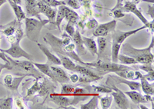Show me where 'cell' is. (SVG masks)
<instances>
[{"label":"cell","mask_w":154,"mask_h":109,"mask_svg":"<svg viewBox=\"0 0 154 109\" xmlns=\"http://www.w3.org/2000/svg\"><path fill=\"white\" fill-rule=\"evenodd\" d=\"M154 46V39H152L150 45L146 49H138L133 47L129 43H125L121 46V49L123 54L135 58L137 62L140 64H152L153 62L154 55L151 52V49Z\"/></svg>","instance_id":"obj_1"},{"label":"cell","mask_w":154,"mask_h":109,"mask_svg":"<svg viewBox=\"0 0 154 109\" xmlns=\"http://www.w3.org/2000/svg\"><path fill=\"white\" fill-rule=\"evenodd\" d=\"M49 22L48 19H38L32 17H26L25 19L26 34L29 39L32 42H37L40 35L42 28Z\"/></svg>","instance_id":"obj_2"},{"label":"cell","mask_w":154,"mask_h":109,"mask_svg":"<svg viewBox=\"0 0 154 109\" xmlns=\"http://www.w3.org/2000/svg\"><path fill=\"white\" fill-rule=\"evenodd\" d=\"M7 57V59L9 60L10 63L12 65V69L14 67L18 68V69L22 72H25L26 74L29 76L35 78H42V75L36 68H35L33 62L32 61H17V60H13L12 58Z\"/></svg>","instance_id":"obj_3"},{"label":"cell","mask_w":154,"mask_h":109,"mask_svg":"<svg viewBox=\"0 0 154 109\" xmlns=\"http://www.w3.org/2000/svg\"><path fill=\"white\" fill-rule=\"evenodd\" d=\"M137 4L135 3L134 2H130V1H126L124 4H123V6L120 7L121 10L123 11V13H131L139 18V19L143 23V25L147 27V28H149L152 32H153V19L152 22H149L145 18V16L143 15V13L138 9L137 6Z\"/></svg>","instance_id":"obj_4"},{"label":"cell","mask_w":154,"mask_h":109,"mask_svg":"<svg viewBox=\"0 0 154 109\" xmlns=\"http://www.w3.org/2000/svg\"><path fill=\"white\" fill-rule=\"evenodd\" d=\"M20 41L17 40L15 42L11 44V47L8 49H0L2 52L5 54H8L10 55L12 58H26V59L29 60V61H32V57L30 54L23 50L22 47L20 46Z\"/></svg>","instance_id":"obj_5"},{"label":"cell","mask_w":154,"mask_h":109,"mask_svg":"<svg viewBox=\"0 0 154 109\" xmlns=\"http://www.w3.org/2000/svg\"><path fill=\"white\" fill-rule=\"evenodd\" d=\"M116 26V21L112 20L109 22L98 25L93 32V36L96 37H106L111 32H114Z\"/></svg>","instance_id":"obj_6"},{"label":"cell","mask_w":154,"mask_h":109,"mask_svg":"<svg viewBox=\"0 0 154 109\" xmlns=\"http://www.w3.org/2000/svg\"><path fill=\"white\" fill-rule=\"evenodd\" d=\"M146 28H147V27L146 25H143L140 28H136V29L131 30V31H128V32H122V31H116L115 30L114 32H112V42L116 43V44L122 45L127 38L134 35L137 32H140L141 30L146 29Z\"/></svg>","instance_id":"obj_7"},{"label":"cell","mask_w":154,"mask_h":109,"mask_svg":"<svg viewBox=\"0 0 154 109\" xmlns=\"http://www.w3.org/2000/svg\"><path fill=\"white\" fill-rule=\"evenodd\" d=\"M110 88H112V92H111L112 97L114 98L116 104L117 105L118 108L122 109H126L129 108V102L126 98V95H125L124 92L118 89L113 84H110Z\"/></svg>","instance_id":"obj_8"},{"label":"cell","mask_w":154,"mask_h":109,"mask_svg":"<svg viewBox=\"0 0 154 109\" xmlns=\"http://www.w3.org/2000/svg\"><path fill=\"white\" fill-rule=\"evenodd\" d=\"M38 6L40 13H42L45 16H47L48 20L51 24H54L56 22V14H57V9L53 7H50L40 0H38Z\"/></svg>","instance_id":"obj_9"},{"label":"cell","mask_w":154,"mask_h":109,"mask_svg":"<svg viewBox=\"0 0 154 109\" xmlns=\"http://www.w3.org/2000/svg\"><path fill=\"white\" fill-rule=\"evenodd\" d=\"M27 75H21L19 77H12V75H6L4 77V84L10 91L16 92L18 93V88L23 79Z\"/></svg>","instance_id":"obj_10"},{"label":"cell","mask_w":154,"mask_h":109,"mask_svg":"<svg viewBox=\"0 0 154 109\" xmlns=\"http://www.w3.org/2000/svg\"><path fill=\"white\" fill-rule=\"evenodd\" d=\"M25 6L27 17H36L38 19H41L38 0H25Z\"/></svg>","instance_id":"obj_11"},{"label":"cell","mask_w":154,"mask_h":109,"mask_svg":"<svg viewBox=\"0 0 154 109\" xmlns=\"http://www.w3.org/2000/svg\"><path fill=\"white\" fill-rule=\"evenodd\" d=\"M37 46L40 49L41 51L43 52V54H45L47 58V64H49V65H61V61H60V58L57 56H56L55 54H53V53L51 52L48 48L46 46H44L42 44H39L37 42Z\"/></svg>","instance_id":"obj_12"},{"label":"cell","mask_w":154,"mask_h":109,"mask_svg":"<svg viewBox=\"0 0 154 109\" xmlns=\"http://www.w3.org/2000/svg\"><path fill=\"white\" fill-rule=\"evenodd\" d=\"M51 70L53 72V75L55 76V79L56 81H59L60 83L64 84L69 81V77L66 74V72L63 70V69L57 66H55L54 65H50Z\"/></svg>","instance_id":"obj_13"},{"label":"cell","mask_w":154,"mask_h":109,"mask_svg":"<svg viewBox=\"0 0 154 109\" xmlns=\"http://www.w3.org/2000/svg\"><path fill=\"white\" fill-rule=\"evenodd\" d=\"M90 69L91 68H89V66H87V65H82H82H76L75 68V72H77V73L82 75L83 76L89 78L90 79L93 80V81L100 79L101 78L97 75L96 73H94Z\"/></svg>","instance_id":"obj_14"},{"label":"cell","mask_w":154,"mask_h":109,"mask_svg":"<svg viewBox=\"0 0 154 109\" xmlns=\"http://www.w3.org/2000/svg\"><path fill=\"white\" fill-rule=\"evenodd\" d=\"M49 98H50L52 102H53L57 105H59L61 108H67V106L72 105V102L68 98L63 96V95L51 93L50 95H49Z\"/></svg>","instance_id":"obj_15"},{"label":"cell","mask_w":154,"mask_h":109,"mask_svg":"<svg viewBox=\"0 0 154 109\" xmlns=\"http://www.w3.org/2000/svg\"><path fill=\"white\" fill-rule=\"evenodd\" d=\"M111 79H112V81L116 83H123V84H127L128 86L130 87V89L133 90V91H137V90H140L141 88V85H140V83L137 82V81H134L133 80H128L126 78H118L115 77V76H109Z\"/></svg>","instance_id":"obj_16"},{"label":"cell","mask_w":154,"mask_h":109,"mask_svg":"<svg viewBox=\"0 0 154 109\" xmlns=\"http://www.w3.org/2000/svg\"><path fill=\"white\" fill-rule=\"evenodd\" d=\"M19 23H21V22H19L17 19L13 20V21L9 22L7 25H2V26L0 27V31L6 37L10 36V35H13L15 33L16 28H17Z\"/></svg>","instance_id":"obj_17"},{"label":"cell","mask_w":154,"mask_h":109,"mask_svg":"<svg viewBox=\"0 0 154 109\" xmlns=\"http://www.w3.org/2000/svg\"><path fill=\"white\" fill-rule=\"evenodd\" d=\"M72 40L75 42V46L77 47V52L79 54H86V51L85 49V47L83 46V42H82V36L78 30H75V33L72 36Z\"/></svg>","instance_id":"obj_18"},{"label":"cell","mask_w":154,"mask_h":109,"mask_svg":"<svg viewBox=\"0 0 154 109\" xmlns=\"http://www.w3.org/2000/svg\"><path fill=\"white\" fill-rule=\"evenodd\" d=\"M35 67L38 69L39 72L43 75H46V76H48L49 78H50L53 81H56V79H55V76L53 75V72H52L50 68V65L49 64H40V63H35L33 62Z\"/></svg>","instance_id":"obj_19"},{"label":"cell","mask_w":154,"mask_h":109,"mask_svg":"<svg viewBox=\"0 0 154 109\" xmlns=\"http://www.w3.org/2000/svg\"><path fill=\"white\" fill-rule=\"evenodd\" d=\"M82 39L83 45H85V46L87 48L90 53L93 55H97L98 49H97V46H96V43L94 39L93 38H87L85 37V36H82Z\"/></svg>","instance_id":"obj_20"},{"label":"cell","mask_w":154,"mask_h":109,"mask_svg":"<svg viewBox=\"0 0 154 109\" xmlns=\"http://www.w3.org/2000/svg\"><path fill=\"white\" fill-rule=\"evenodd\" d=\"M124 93L125 95L130 97V99H131L132 102L135 103V104L139 105L141 104V103H146V102H148L146 99L145 96H143V95L139 93V92H136V91L132 90L131 92H126Z\"/></svg>","instance_id":"obj_21"},{"label":"cell","mask_w":154,"mask_h":109,"mask_svg":"<svg viewBox=\"0 0 154 109\" xmlns=\"http://www.w3.org/2000/svg\"><path fill=\"white\" fill-rule=\"evenodd\" d=\"M7 2H9V5H11L12 10L14 12L15 15L16 16V19L19 22H22V20L25 19L26 18V16L25 14V13L23 12V9H22V6L20 5H18V4L15 3L11 0H7Z\"/></svg>","instance_id":"obj_22"},{"label":"cell","mask_w":154,"mask_h":109,"mask_svg":"<svg viewBox=\"0 0 154 109\" xmlns=\"http://www.w3.org/2000/svg\"><path fill=\"white\" fill-rule=\"evenodd\" d=\"M57 54L60 56V59L61 61V65H63V67L65 68V69H68V70L75 72V68L76 65L72 62L69 57L66 56V55H64V54Z\"/></svg>","instance_id":"obj_23"},{"label":"cell","mask_w":154,"mask_h":109,"mask_svg":"<svg viewBox=\"0 0 154 109\" xmlns=\"http://www.w3.org/2000/svg\"><path fill=\"white\" fill-rule=\"evenodd\" d=\"M140 85H141V88H142L143 91L145 93V95H149L152 96L154 93V89H153V84L151 85L149 83V81H147L146 79H145L143 77H142L140 78Z\"/></svg>","instance_id":"obj_24"},{"label":"cell","mask_w":154,"mask_h":109,"mask_svg":"<svg viewBox=\"0 0 154 109\" xmlns=\"http://www.w3.org/2000/svg\"><path fill=\"white\" fill-rule=\"evenodd\" d=\"M118 62H120L122 65H136L138 62L135 58H132L130 56H128L126 54H119L118 55Z\"/></svg>","instance_id":"obj_25"},{"label":"cell","mask_w":154,"mask_h":109,"mask_svg":"<svg viewBox=\"0 0 154 109\" xmlns=\"http://www.w3.org/2000/svg\"><path fill=\"white\" fill-rule=\"evenodd\" d=\"M98 99L99 95H94V96L91 99L88 103L82 105L80 107L81 109H96L98 108Z\"/></svg>","instance_id":"obj_26"},{"label":"cell","mask_w":154,"mask_h":109,"mask_svg":"<svg viewBox=\"0 0 154 109\" xmlns=\"http://www.w3.org/2000/svg\"><path fill=\"white\" fill-rule=\"evenodd\" d=\"M122 45L116 44L112 42V49H111V57H112V62L117 63L118 62V55L119 54V50Z\"/></svg>","instance_id":"obj_27"},{"label":"cell","mask_w":154,"mask_h":109,"mask_svg":"<svg viewBox=\"0 0 154 109\" xmlns=\"http://www.w3.org/2000/svg\"><path fill=\"white\" fill-rule=\"evenodd\" d=\"M97 43H98V54L97 55L100 56L106 49L107 40L105 37H97Z\"/></svg>","instance_id":"obj_28"},{"label":"cell","mask_w":154,"mask_h":109,"mask_svg":"<svg viewBox=\"0 0 154 109\" xmlns=\"http://www.w3.org/2000/svg\"><path fill=\"white\" fill-rule=\"evenodd\" d=\"M12 101L11 97L0 99V109H12Z\"/></svg>","instance_id":"obj_29"},{"label":"cell","mask_w":154,"mask_h":109,"mask_svg":"<svg viewBox=\"0 0 154 109\" xmlns=\"http://www.w3.org/2000/svg\"><path fill=\"white\" fill-rule=\"evenodd\" d=\"M39 86H40V83L38 82V78H35V83H34V84L31 88L28 89L26 96H32V95H33L35 93H37L38 89H39Z\"/></svg>","instance_id":"obj_30"},{"label":"cell","mask_w":154,"mask_h":109,"mask_svg":"<svg viewBox=\"0 0 154 109\" xmlns=\"http://www.w3.org/2000/svg\"><path fill=\"white\" fill-rule=\"evenodd\" d=\"M101 100V105L103 109H107L110 107L112 102V96H106L100 99Z\"/></svg>","instance_id":"obj_31"},{"label":"cell","mask_w":154,"mask_h":109,"mask_svg":"<svg viewBox=\"0 0 154 109\" xmlns=\"http://www.w3.org/2000/svg\"><path fill=\"white\" fill-rule=\"evenodd\" d=\"M75 87L72 85H69V84H63L62 87L61 93L62 95H71L74 92Z\"/></svg>","instance_id":"obj_32"},{"label":"cell","mask_w":154,"mask_h":109,"mask_svg":"<svg viewBox=\"0 0 154 109\" xmlns=\"http://www.w3.org/2000/svg\"><path fill=\"white\" fill-rule=\"evenodd\" d=\"M64 2L66 5H68L74 9H79L81 7V4L79 0H64Z\"/></svg>","instance_id":"obj_33"},{"label":"cell","mask_w":154,"mask_h":109,"mask_svg":"<svg viewBox=\"0 0 154 109\" xmlns=\"http://www.w3.org/2000/svg\"><path fill=\"white\" fill-rule=\"evenodd\" d=\"M92 87L93 88L94 91L99 92V93H111L112 92L111 88H106V87L103 86H95V85H93Z\"/></svg>","instance_id":"obj_34"},{"label":"cell","mask_w":154,"mask_h":109,"mask_svg":"<svg viewBox=\"0 0 154 109\" xmlns=\"http://www.w3.org/2000/svg\"><path fill=\"white\" fill-rule=\"evenodd\" d=\"M65 30H66V33L69 35L70 37H72L75 32V27H74L73 23L68 22L67 25H66L65 27Z\"/></svg>","instance_id":"obj_35"},{"label":"cell","mask_w":154,"mask_h":109,"mask_svg":"<svg viewBox=\"0 0 154 109\" xmlns=\"http://www.w3.org/2000/svg\"><path fill=\"white\" fill-rule=\"evenodd\" d=\"M98 22L96 21V19H90L89 21H88L85 25L86 26V28H89V29H93V28H96V27L98 26Z\"/></svg>","instance_id":"obj_36"},{"label":"cell","mask_w":154,"mask_h":109,"mask_svg":"<svg viewBox=\"0 0 154 109\" xmlns=\"http://www.w3.org/2000/svg\"><path fill=\"white\" fill-rule=\"evenodd\" d=\"M139 69L145 71L147 73L153 72V67L151 65V64H142V65H139Z\"/></svg>","instance_id":"obj_37"},{"label":"cell","mask_w":154,"mask_h":109,"mask_svg":"<svg viewBox=\"0 0 154 109\" xmlns=\"http://www.w3.org/2000/svg\"><path fill=\"white\" fill-rule=\"evenodd\" d=\"M112 12L113 13V16L115 18H122L124 16V13L121 10L120 8L112 9Z\"/></svg>","instance_id":"obj_38"},{"label":"cell","mask_w":154,"mask_h":109,"mask_svg":"<svg viewBox=\"0 0 154 109\" xmlns=\"http://www.w3.org/2000/svg\"><path fill=\"white\" fill-rule=\"evenodd\" d=\"M9 69V70H12V64L10 63V62H5V64L0 63V75H1V72H2V69Z\"/></svg>","instance_id":"obj_39"},{"label":"cell","mask_w":154,"mask_h":109,"mask_svg":"<svg viewBox=\"0 0 154 109\" xmlns=\"http://www.w3.org/2000/svg\"><path fill=\"white\" fill-rule=\"evenodd\" d=\"M92 1L93 0H79V2H80L81 5H83V7L85 8V9H89V7H90V2Z\"/></svg>","instance_id":"obj_40"},{"label":"cell","mask_w":154,"mask_h":109,"mask_svg":"<svg viewBox=\"0 0 154 109\" xmlns=\"http://www.w3.org/2000/svg\"><path fill=\"white\" fill-rule=\"evenodd\" d=\"M143 77L145 79H146L148 81H152V82H153V72H148V74L146 75H143Z\"/></svg>","instance_id":"obj_41"},{"label":"cell","mask_w":154,"mask_h":109,"mask_svg":"<svg viewBox=\"0 0 154 109\" xmlns=\"http://www.w3.org/2000/svg\"><path fill=\"white\" fill-rule=\"evenodd\" d=\"M15 103H16V105H17V107L19 108H25V107L23 106V102H22V100L20 99H19V98H16L15 99Z\"/></svg>","instance_id":"obj_42"},{"label":"cell","mask_w":154,"mask_h":109,"mask_svg":"<svg viewBox=\"0 0 154 109\" xmlns=\"http://www.w3.org/2000/svg\"><path fill=\"white\" fill-rule=\"evenodd\" d=\"M123 1H124V0H116V6L112 9H118V8L122 7L123 4Z\"/></svg>","instance_id":"obj_43"},{"label":"cell","mask_w":154,"mask_h":109,"mask_svg":"<svg viewBox=\"0 0 154 109\" xmlns=\"http://www.w3.org/2000/svg\"><path fill=\"white\" fill-rule=\"evenodd\" d=\"M69 80H71V81H72L73 83H75V82H77V81H78V80H79V77H78V75L75 74L72 75L69 77Z\"/></svg>","instance_id":"obj_44"},{"label":"cell","mask_w":154,"mask_h":109,"mask_svg":"<svg viewBox=\"0 0 154 109\" xmlns=\"http://www.w3.org/2000/svg\"><path fill=\"white\" fill-rule=\"evenodd\" d=\"M148 13H149V16L152 17V19H153V7H152V6H149Z\"/></svg>","instance_id":"obj_45"},{"label":"cell","mask_w":154,"mask_h":109,"mask_svg":"<svg viewBox=\"0 0 154 109\" xmlns=\"http://www.w3.org/2000/svg\"><path fill=\"white\" fill-rule=\"evenodd\" d=\"M11 1H12L15 3L18 4V5H21L22 3V0H11Z\"/></svg>","instance_id":"obj_46"},{"label":"cell","mask_w":154,"mask_h":109,"mask_svg":"<svg viewBox=\"0 0 154 109\" xmlns=\"http://www.w3.org/2000/svg\"><path fill=\"white\" fill-rule=\"evenodd\" d=\"M6 2H7V0H0V7H1L3 4H5Z\"/></svg>","instance_id":"obj_47"}]
</instances>
